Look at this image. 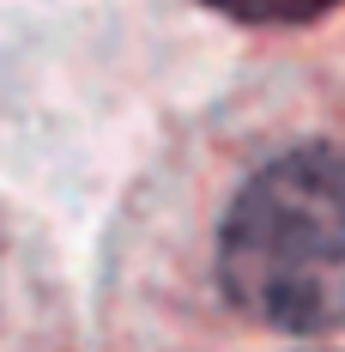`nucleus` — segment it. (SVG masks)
Wrapping results in <instances>:
<instances>
[{
    "mask_svg": "<svg viewBox=\"0 0 345 352\" xmlns=\"http://www.w3.org/2000/svg\"><path fill=\"white\" fill-rule=\"evenodd\" d=\"M230 304L278 334L345 328V146H297L242 182L218 231Z\"/></svg>",
    "mask_w": 345,
    "mask_h": 352,
    "instance_id": "nucleus-1",
    "label": "nucleus"
},
{
    "mask_svg": "<svg viewBox=\"0 0 345 352\" xmlns=\"http://www.w3.org/2000/svg\"><path fill=\"white\" fill-rule=\"evenodd\" d=\"M237 12H303V6H315V0H230Z\"/></svg>",
    "mask_w": 345,
    "mask_h": 352,
    "instance_id": "nucleus-2",
    "label": "nucleus"
}]
</instances>
